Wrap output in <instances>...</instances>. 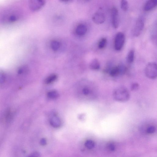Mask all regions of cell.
Returning a JSON list of instances; mask_svg holds the SVG:
<instances>
[{"label": "cell", "mask_w": 157, "mask_h": 157, "mask_svg": "<svg viewBox=\"0 0 157 157\" xmlns=\"http://www.w3.org/2000/svg\"><path fill=\"white\" fill-rule=\"evenodd\" d=\"M135 59V51L133 50L130 51L128 53L126 57V61L129 64L133 62Z\"/></svg>", "instance_id": "5bb4252c"}, {"label": "cell", "mask_w": 157, "mask_h": 157, "mask_svg": "<svg viewBox=\"0 0 157 157\" xmlns=\"http://www.w3.org/2000/svg\"><path fill=\"white\" fill-rule=\"evenodd\" d=\"M47 97L51 99H55L59 97V94L55 91H52L49 92L47 94Z\"/></svg>", "instance_id": "ffe728a7"}, {"label": "cell", "mask_w": 157, "mask_h": 157, "mask_svg": "<svg viewBox=\"0 0 157 157\" xmlns=\"http://www.w3.org/2000/svg\"><path fill=\"white\" fill-rule=\"evenodd\" d=\"M83 93L85 95H88L90 93V90L88 88L86 87L84 88L83 90Z\"/></svg>", "instance_id": "484cf974"}, {"label": "cell", "mask_w": 157, "mask_h": 157, "mask_svg": "<svg viewBox=\"0 0 157 157\" xmlns=\"http://www.w3.org/2000/svg\"><path fill=\"white\" fill-rule=\"evenodd\" d=\"M85 145L86 147L87 148L92 149L95 147V144L93 141L89 140L86 141Z\"/></svg>", "instance_id": "44dd1931"}, {"label": "cell", "mask_w": 157, "mask_h": 157, "mask_svg": "<svg viewBox=\"0 0 157 157\" xmlns=\"http://www.w3.org/2000/svg\"><path fill=\"white\" fill-rule=\"evenodd\" d=\"M145 73L147 77L151 79H154L157 76V66L156 63L150 62L148 63L145 69Z\"/></svg>", "instance_id": "7a4b0ae2"}, {"label": "cell", "mask_w": 157, "mask_h": 157, "mask_svg": "<svg viewBox=\"0 0 157 157\" xmlns=\"http://www.w3.org/2000/svg\"><path fill=\"white\" fill-rule=\"evenodd\" d=\"M113 95L115 100L119 102H127L130 98L129 90L127 88L123 86L116 88L113 91Z\"/></svg>", "instance_id": "6da1fadb"}, {"label": "cell", "mask_w": 157, "mask_h": 157, "mask_svg": "<svg viewBox=\"0 0 157 157\" xmlns=\"http://www.w3.org/2000/svg\"><path fill=\"white\" fill-rule=\"evenodd\" d=\"M157 0H148L144 7V10L146 11H150L154 9L156 6Z\"/></svg>", "instance_id": "30bf717a"}, {"label": "cell", "mask_w": 157, "mask_h": 157, "mask_svg": "<svg viewBox=\"0 0 157 157\" xmlns=\"http://www.w3.org/2000/svg\"><path fill=\"white\" fill-rule=\"evenodd\" d=\"M90 68L93 70H98L101 67V64L99 60L95 58L91 61L89 65Z\"/></svg>", "instance_id": "7c38bea8"}, {"label": "cell", "mask_w": 157, "mask_h": 157, "mask_svg": "<svg viewBox=\"0 0 157 157\" xmlns=\"http://www.w3.org/2000/svg\"><path fill=\"white\" fill-rule=\"evenodd\" d=\"M40 144L42 145H45L47 144V141L45 139H42L40 141Z\"/></svg>", "instance_id": "4316f807"}, {"label": "cell", "mask_w": 157, "mask_h": 157, "mask_svg": "<svg viewBox=\"0 0 157 157\" xmlns=\"http://www.w3.org/2000/svg\"><path fill=\"white\" fill-rule=\"evenodd\" d=\"M33 156H40V154H39V153L38 152H35L34 153V154H33Z\"/></svg>", "instance_id": "83f0119b"}, {"label": "cell", "mask_w": 157, "mask_h": 157, "mask_svg": "<svg viewBox=\"0 0 157 157\" xmlns=\"http://www.w3.org/2000/svg\"><path fill=\"white\" fill-rule=\"evenodd\" d=\"M108 73L110 76L112 78L116 77L119 76L121 75L119 65L117 66L111 67Z\"/></svg>", "instance_id": "9c48e42d"}, {"label": "cell", "mask_w": 157, "mask_h": 157, "mask_svg": "<svg viewBox=\"0 0 157 157\" xmlns=\"http://www.w3.org/2000/svg\"><path fill=\"white\" fill-rule=\"evenodd\" d=\"M121 8L124 11H127L128 8V3L127 0H121Z\"/></svg>", "instance_id": "7402d4cb"}, {"label": "cell", "mask_w": 157, "mask_h": 157, "mask_svg": "<svg viewBox=\"0 0 157 157\" xmlns=\"http://www.w3.org/2000/svg\"><path fill=\"white\" fill-rule=\"evenodd\" d=\"M57 76L55 74H53L49 76L45 80V83L49 84L54 82L57 79Z\"/></svg>", "instance_id": "2e32d148"}, {"label": "cell", "mask_w": 157, "mask_h": 157, "mask_svg": "<svg viewBox=\"0 0 157 157\" xmlns=\"http://www.w3.org/2000/svg\"><path fill=\"white\" fill-rule=\"evenodd\" d=\"M139 88V84L137 83H134L132 84L131 87V89L132 91H136Z\"/></svg>", "instance_id": "d4e9b609"}, {"label": "cell", "mask_w": 157, "mask_h": 157, "mask_svg": "<svg viewBox=\"0 0 157 157\" xmlns=\"http://www.w3.org/2000/svg\"><path fill=\"white\" fill-rule=\"evenodd\" d=\"M7 76L5 72L0 70V85H2L7 80Z\"/></svg>", "instance_id": "9a60e30c"}, {"label": "cell", "mask_w": 157, "mask_h": 157, "mask_svg": "<svg viewBox=\"0 0 157 157\" xmlns=\"http://www.w3.org/2000/svg\"><path fill=\"white\" fill-rule=\"evenodd\" d=\"M112 24L113 27L117 29L119 26L118 11L116 7H113L112 9Z\"/></svg>", "instance_id": "ba28073f"}, {"label": "cell", "mask_w": 157, "mask_h": 157, "mask_svg": "<svg viewBox=\"0 0 157 157\" xmlns=\"http://www.w3.org/2000/svg\"><path fill=\"white\" fill-rule=\"evenodd\" d=\"M144 26V22L142 18H139L137 21L135 27L132 31L133 35L134 36H139L142 32Z\"/></svg>", "instance_id": "5b68a950"}, {"label": "cell", "mask_w": 157, "mask_h": 157, "mask_svg": "<svg viewBox=\"0 0 157 157\" xmlns=\"http://www.w3.org/2000/svg\"><path fill=\"white\" fill-rule=\"evenodd\" d=\"M19 18L17 14L11 13L5 14L2 18V21L3 23L9 24L16 22Z\"/></svg>", "instance_id": "8992f818"}, {"label": "cell", "mask_w": 157, "mask_h": 157, "mask_svg": "<svg viewBox=\"0 0 157 157\" xmlns=\"http://www.w3.org/2000/svg\"><path fill=\"white\" fill-rule=\"evenodd\" d=\"M45 3V0H29V5L30 9L34 11L41 9Z\"/></svg>", "instance_id": "277c9868"}, {"label": "cell", "mask_w": 157, "mask_h": 157, "mask_svg": "<svg viewBox=\"0 0 157 157\" xmlns=\"http://www.w3.org/2000/svg\"><path fill=\"white\" fill-rule=\"evenodd\" d=\"M60 1L63 2H67L70 1V0H60Z\"/></svg>", "instance_id": "f1b7e54d"}, {"label": "cell", "mask_w": 157, "mask_h": 157, "mask_svg": "<svg viewBox=\"0 0 157 157\" xmlns=\"http://www.w3.org/2000/svg\"><path fill=\"white\" fill-rule=\"evenodd\" d=\"M107 40L106 38H102L99 42L98 47L99 49L104 48L106 45Z\"/></svg>", "instance_id": "e0dca14e"}, {"label": "cell", "mask_w": 157, "mask_h": 157, "mask_svg": "<svg viewBox=\"0 0 157 157\" xmlns=\"http://www.w3.org/2000/svg\"><path fill=\"white\" fill-rule=\"evenodd\" d=\"M50 123L53 127L55 128L59 127L61 124L60 119L56 116L53 117L51 119Z\"/></svg>", "instance_id": "4fadbf2b"}, {"label": "cell", "mask_w": 157, "mask_h": 157, "mask_svg": "<svg viewBox=\"0 0 157 157\" xmlns=\"http://www.w3.org/2000/svg\"><path fill=\"white\" fill-rule=\"evenodd\" d=\"M156 131V128L154 125H150L147 127L145 132L149 135H152Z\"/></svg>", "instance_id": "d6986e66"}, {"label": "cell", "mask_w": 157, "mask_h": 157, "mask_svg": "<svg viewBox=\"0 0 157 157\" xmlns=\"http://www.w3.org/2000/svg\"><path fill=\"white\" fill-rule=\"evenodd\" d=\"M106 148L109 151L113 152L116 150V145L113 142H110L107 143Z\"/></svg>", "instance_id": "ac0fdd59"}, {"label": "cell", "mask_w": 157, "mask_h": 157, "mask_svg": "<svg viewBox=\"0 0 157 157\" xmlns=\"http://www.w3.org/2000/svg\"><path fill=\"white\" fill-rule=\"evenodd\" d=\"M87 30V27L83 24L78 26L76 29V33L79 35H83L86 33Z\"/></svg>", "instance_id": "8fae6325"}, {"label": "cell", "mask_w": 157, "mask_h": 157, "mask_svg": "<svg viewBox=\"0 0 157 157\" xmlns=\"http://www.w3.org/2000/svg\"><path fill=\"white\" fill-rule=\"evenodd\" d=\"M124 34L121 32L117 33L114 40V47L116 51H120L123 48L125 42Z\"/></svg>", "instance_id": "3957f363"}, {"label": "cell", "mask_w": 157, "mask_h": 157, "mask_svg": "<svg viewBox=\"0 0 157 157\" xmlns=\"http://www.w3.org/2000/svg\"><path fill=\"white\" fill-rule=\"evenodd\" d=\"M28 69L27 67L26 66L22 67L19 68L18 73L19 74H25L28 72Z\"/></svg>", "instance_id": "cb8c5ba5"}, {"label": "cell", "mask_w": 157, "mask_h": 157, "mask_svg": "<svg viewBox=\"0 0 157 157\" xmlns=\"http://www.w3.org/2000/svg\"><path fill=\"white\" fill-rule=\"evenodd\" d=\"M52 48L54 51H56L60 47V45L58 41H53L51 43Z\"/></svg>", "instance_id": "603a6c76"}, {"label": "cell", "mask_w": 157, "mask_h": 157, "mask_svg": "<svg viewBox=\"0 0 157 157\" xmlns=\"http://www.w3.org/2000/svg\"><path fill=\"white\" fill-rule=\"evenodd\" d=\"M93 20L95 24L98 25L102 24L105 21V15L101 11H98L94 14Z\"/></svg>", "instance_id": "52a82bcc"}]
</instances>
